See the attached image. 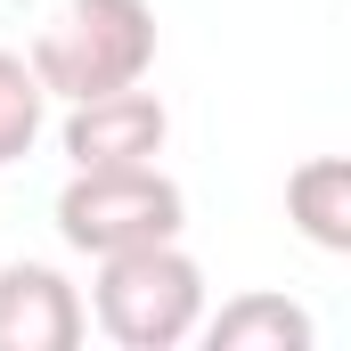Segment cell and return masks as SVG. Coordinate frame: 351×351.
I'll use <instances>...</instances> for the list:
<instances>
[{
  "label": "cell",
  "instance_id": "obj_7",
  "mask_svg": "<svg viewBox=\"0 0 351 351\" xmlns=\"http://www.w3.org/2000/svg\"><path fill=\"white\" fill-rule=\"evenodd\" d=\"M286 221L302 245L319 254H351V164L343 156H311L286 172Z\"/></svg>",
  "mask_w": 351,
  "mask_h": 351
},
{
  "label": "cell",
  "instance_id": "obj_3",
  "mask_svg": "<svg viewBox=\"0 0 351 351\" xmlns=\"http://www.w3.org/2000/svg\"><path fill=\"white\" fill-rule=\"evenodd\" d=\"M188 229V196L164 164H98L58 188V237L74 254H123V245H156Z\"/></svg>",
  "mask_w": 351,
  "mask_h": 351
},
{
  "label": "cell",
  "instance_id": "obj_8",
  "mask_svg": "<svg viewBox=\"0 0 351 351\" xmlns=\"http://www.w3.org/2000/svg\"><path fill=\"white\" fill-rule=\"evenodd\" d=\"M41 131H49V90L25 66V49H0V172L25 164L41 147Z\"/></svg>",
  "mask_w": 351,
  "mask_h": 351
},
{
  "label": "cell",
  "instance_id": "obj_1",
  "mask_svg": "<svg viewBox=\"0 0 351 351\" xmlns=\"http://www.w3.org/2000/svg\"><path fill=\"white\" fill-rule=\"evenodd\" d=\"M204 302H213L204 262L180 237H156V245L98 254V278H90L82 311L98 319V335L123 343V351H180V343H196Z\"/></svg>",
  "mask_w": 351,
  "mask_h": 351
},
{
  "label": "cell",
  "instance_id": "obj_6",
  "mask_svg": "<svg viewBox=\"0 0 351 351\" xmlns=\"http://www.w3.org/2000/svg\"><path fill=\"white\" fill-rule=\"evenodd\" d=\"M196 335H204L213 351H311V343H319L311 311L286 302V294H229L221 311L204 302Z\"/></svg>",
  "mask_w": 351,
  "mask_h": 351
},
{
  "label": "cell",
  "instance_id": "obj_4",
  "mask_svg": "<svg viewBox=\"0 0 351 351\" xmlns=\"http://www.w3.org/2000/svg\"><path fill=\"white\" fill-rule=\"evenodd\" d=\"M172 139V114L156 90H106V98H74L66 123H58V147L74 172H98V164H156Z\"/></svg>",
  "mask_w": 351,
  "mask_h": 351
},
{
  "label": "cell",
  "instance_id": "obj_2",
  "mask_svg": "<svg viewBox=\"0 0 351 351\" xmlns=\"http://www.w3.org/2000/svg\"><path fill=\"white\" fill-rule=\"evenodd\" d=\"M25 66L41 74L49 106L131 90L156 66V8L147 0H58L25 49Z\"/></svg>",
  "mask_w": 351,
  "mask_h": 351
},
{
  "label": "cell",
  "instance_id": "obj_5",
  "mask_svg": "<svg viewBox=\"0 0 351 351\" xmlns=\"http://www.w3.org/2000/svg\"><path fill=\"white\" fill-rule=\"evenodd\" d=\"M82 335H90V311L66 269L49 262L0 269V351H74Z\"/></svg>",
  "mask_w": 351,
  "mask_h": 351
}]
</instances>
